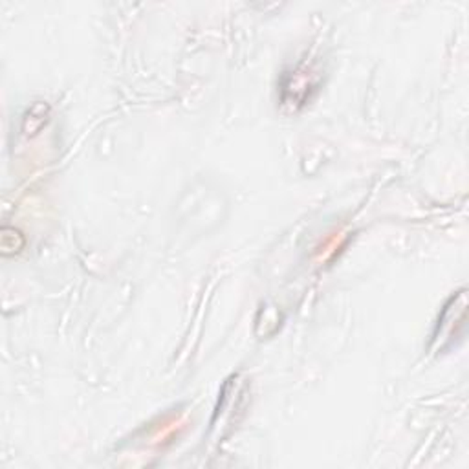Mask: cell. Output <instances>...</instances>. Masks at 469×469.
Instances as JSON below:
<instances>
[{
  "label": "cell",
  "mask_w": 469,
  "mask_h": 469,
  "mask_svg": "<svg viewBox=\"0 0 469 469\" xmlns=\"http://www.w3.org/2000/svg\"><path fill=\"white\" fill-rule=\"evenodd\" d=\"M24 244V235L19 229L10 228V226H4L2 231H0V253L2 257H13L17 253L22 252Z\"/></svg>",
  "instance_id": "1"
}]
</instances>
